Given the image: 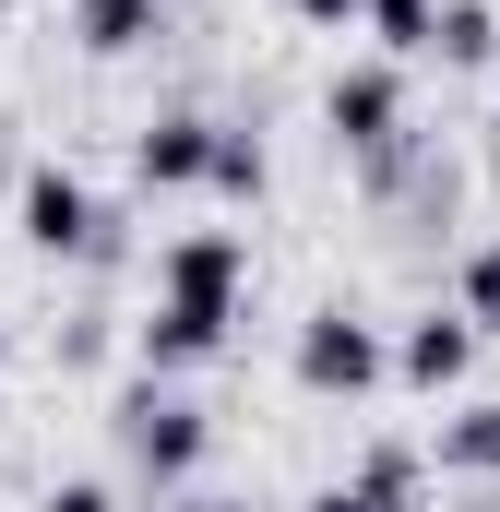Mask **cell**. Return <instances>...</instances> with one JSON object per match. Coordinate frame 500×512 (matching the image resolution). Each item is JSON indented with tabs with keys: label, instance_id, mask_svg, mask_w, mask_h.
Wrapping results in <instances>:
<instances>
[{
	"label": "cell",
	"instance_id": "1",
	"mask_svg": "<svg viewBox=\"0 0 500 512\" xmlns=\"http://www.w3.org/2000/svg\"><path fill=\"white\" fill-rule=\"evenodd\" d=\"M239 286H250V239L239 227H191L155 251V310H143V370H203L239 334Z\"/></svg>",
	"mask_w": 500,
	"mask_h": 512
},
{
	"label": "cell",
	"instance_id": "2",
	"mask_svg": "<svg viewBox=\"0 0 500 512\" xmlns=\"http://www.w3.org/2000/svg\"><path fill=\"white\" fill-rule=\"evenodd\" d=\"M286 370H298V393H322V405H358V393L393 382V346H381V322H358V310H310Z\"/></svg>",
	"mask_w": 500,
	"mask_h": 512
},
{
	"label": "cell",
	"instance_id": "3",
	"mask_svg": "<svg viewBox=\"0 0 500 512\" xmlns=\"http://www.w3.org/2000/svg\"><path fill=\"white\" fill-rule=\"evenodd\" d=\"M203 441H215V417H203V405H179V393H155V382L120 405V453H131V477H143V489H191Z\"/></svg>",
	"mask_w": 500,
	"mask_h": 512
},
{
	"label": "cell",
	"instance_id": "4",
	"mask_svg": "<svg viewBox=\"0 0 500 512\" xmlns=\"http://www.w3.org/2000/svg\"><path fill=\"white\" fill-rule=\"evenodd\" d=\"M12 227H24V251H48V262L108 251V215H96V191H84L72 167H24V191H12Z\"/></svg>",
	"mask_w": 500,
	"mask_h": 512
},
{
	"label": "cell",
	"instance_id": "5",
	"mask_svg": "<svg viewBox=\"0 0 500 512\" xmlns=\"http://www.w3.org/2000/svg\"><path fill=\"white\" fill-rule=\"evenodd\" d=\"M322 120H334V143H346V155H370L381 179H393V155H405V84H393V60H358V72H334Z\"/></svg>",
	"mask_w": 500,
	"mask_h": 512
},
{
	"label": "cell",
	"instance_id": "6",
	"mask_svg": "<svg viewBox=\"0 0 500 512\" xmlns=\"http://www.w3.org/2000/svg\"><path fill=\"white\" fill-rule=\"evenodd\" d=\"M465 370H477V322L465 310H429V322L393 334V382L405 393H465Z\"/></svg>",
	"mask_w": 500,
	"mask_h": 512
},
{
	"label": "cell",
	"instance_id": "7",
	"mask_svg": "<svg viewBox=\"0 0 500 512\" xmlns=\"http://www.w3.org/2000/svg\"><path fill=\"white\" fill-rule=\"evenodd\" d=\"M131 179H143V191H191V179H215V120H203V108L143 120V131H131Z\"/></svg>",
	"mask_w": 500,
	"mask_h": 512
},
{
	"label": "cell",
	"instance_id": "8",
	"mask_svg": "<svg viewBox=\"0 0 500 512\" xmlns=\"http://www.w3.org/2000/svg\"><path fill=\"white\" fill-rule=\"evenodd\" d=\"M72 36H84L96 60H131V48L155 36V0H72Z\"/></svg>",
	"mask_w": 500,
	"mask_h": 512
},
{
	"label": "cell",
	"instance_id": "9",
	"mask_svg": "<svg viewBox=\"0 0 500 512\" xmlns=\"http://www.w3.org/2000/svg\"><path fill=\"white\" fill-rule=\"evenodd\" d=\"M453 477H500V393L489 405H465V417H441V441H429Z\"/></svg>",
	"mask_w": 500,
	"mask_h": 512
},
{
	"label": "cell",
	"instance_id": "10",
	"mask_svg": "<svg viewBox=\"0 0 500 512\" xmlns=\"http://www.w3.org/2000/svg\"><path fill=\"white\" fill-rule=\"evenodd\" d=\"M381 60H441V0H370Z\"/></svg>",
	"mask_w": 500,
	"mask_h": 512
},
{
	"label": "cell",
	"instance_id": "11",
	"mask_svg": "<svg viewBox=\"0 0 500 512\" xmlns=\"http://www.w3.org/2000/svg\"><path fill=\"white\" fill-rule=\"evenodd\" d=\"M203 191H227V203H262V191H274V155H262L250 131H215V179H203Z\"/></svg>",
	"mask_w": 500,
	"mask_h": 512
},
{
	"label": "cell",
	"instance_id": "12",
	"mask_svg": "<svg viewBox=\"0 0 500 512\" xmlns=\"http://www.w3.org/2000/svg\"><path fill=\"white\" fill-rule=\"evenodd\" d=\"M489 48H500L489 0H441V60H489Z\"/></svg>",
	"mask_w": 500,
	"mask_h": 512
},
{
	"label": "cell",
	"instance_id": "13",
	"mask_svg": "<svg viewBox=\"0 0 500 512\" xmlns=\"http://www.w3.org/2000/svg\"><path fill=\"white\" fill-rule=\"evenodd\" d=\"M453 310H465L477 334H500V239H489V251H465V298H453Z\"/></svg>",
	"mask_w": 500,
	"mask_h": 512
},
{
	"label": "cell",
	"instance_id": "14",
	"mask_svg": "<svg viewBox=\"0 0 500 512\" xmlns=\"http://www.w3.org/2000/svg\"><path fill=\"white\" fill-rule=\"evenodd\" d=\"M358 489H370L381 512H405V501H417V453H370V465H358Z\"/></svg>",
	"mask_w": 500,
	"mask_h": 512
},
{
	"label": "cell",
	"instance_id": "15",
	"mask_svg": "<svg viewBox=\"0 0 500 512\" xmlns=\"http://www.w3.org/2000/svg\"><path fill=\"white\" fill-rule=\"evenodd\" d=\"M36 512H120V501H108V477H60Z\"/></svg>",
	"mask_w": 500,
	"mask_h": 512
},
{
	"label": "cell",
	"instance_id": "16",
	"mask_svg": "<svg viewBox=\"0 0 500 512\" xmlns=\"http://www.w3.org/2000/svg\"><path fill=\"white\" fill-rule=\"evenodd\" d=\"M286 12H298V24H322V36H334V24H370V0H286Z\"/></svg>",
	"mask_w": 500,
	"mask_h": 512
},
{
	"label": "cell",
	"instance_id": "17",
	"mask_svg": "<svg viewBox=\"0 0 500 512\" xmlns=\"http://www.w3.org/2000/svg\"><path fill=\"white\" fill-rule=\"evenodd\" d=\"M310 512H381V501L358 489V477H334V489H310Z\"/></svg>",
	"mask_w": 500,
	"mask_h": 512
},
{
	"label": "cell",
	"instance_id": "18",
	"mask_svg": "<svg viewBox=\"0 0 500 512\" xmlns=\"http://www.w3.org/2000/svg\"><path fill=\"white\" fill-rule=\"evenodd\" d=\"M179 512H239V501H215V489H179Z\"/></svg>",
	"mask_w": 500,
	"mask_h": 512
},
{
	"label": "cell",
	"instance_id": "19",
	"mask_svg": "<svg viewBox=\"0 0 500 512\" xmlns=\"http://www.w3.org/2000/svg\"><path fill=\"white\" fill-rule=\"evenodd\" d=\"M489 167H500V131H489Z\"/></svg>",
	"mask_w": 500,
	"mask_h": 512
},
{
	"label": "cell",
	"instance_id": "20",
	"mask_svg": "<svg viewBox=\"0 0 500 512\" xmlns=\"http://www.w3.org/2000/svg\"><path fill=\"white\" fill-rule=\"evenodd\" d=\"M0 358H12V334H0Z\"/></svg>",
	"mask_w": 500,
	"mask_h": 512
}]
</instances>
